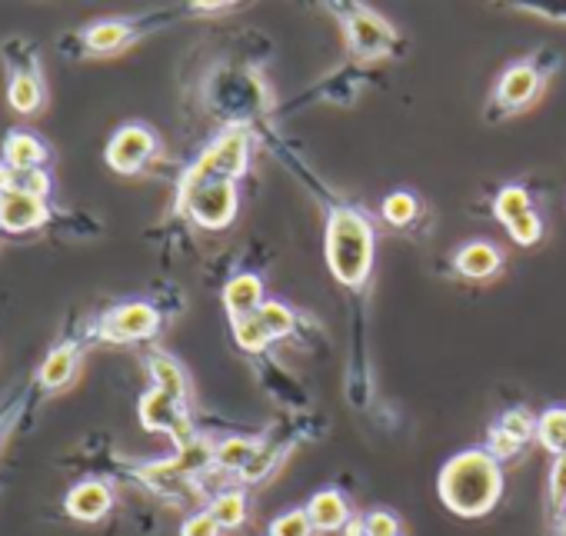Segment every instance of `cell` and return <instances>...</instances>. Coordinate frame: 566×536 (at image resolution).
Masks as SVG:
<instances>
[{"instance_id": "ba28073f", "label": "cell", "mask_w": 566, "mask_h": 536, "mask_svg": "<svg viewBox=\"0 0 566 536\" xmlns=\"http://www.w3.org/2000/svg\"><path fill=\"white\" fill-rule=\"evenodd\" d=\"M331 11L344 21V34H347V48L357 61H384L390 54H397L400 41L397 31L374 14L364 4H331Z\"/></svg>"}, {"instance_id": "5bb4252c", "label": "cell", "mask_w": 566, "mask_h": 536, "mask_svg": "<svg viewBox=\"0 0 566 536\" xmlns=\"http://www.w3.org/2000/svg\"><path fill=\"white\" fill-rule=\"evenodd\" d=\"M223 311L230 317V324H240V320H250L260 314V307L266 304L263 301V281L256 274H237L227 287H223Z\"/></svg>"}, {"instance_id": "8992f818", "label": "cell", "mask_w": 566, "mask_h": 536, "mask_svg": "<svg viewBox=\"0 0 566 536\" xmlns=\"http://www.w3.org/2000/svg\"><path fill=\"white\" fill-rule=\"evenodd\" d=\"M556 64H543L539 57H526L520 64H513L510 71H503V77L493 87L490 107H486V120H506L513 114H523L526 107H533L546 87V77L553 74Z\"/></svg>"}, {"instance_id": "4dcf8cb0", "label": "cell", "mask_w": 566, "mask_h": 536, "mask_svg": "<svg viewBox=\"0 0 566 536\" xmlns=\"http://www.w3.org/2000/svg\"><path fill=\"white\" fill-rule=\"evenodd\" d=\"M223 529L217 526V519L207 513V509H197V513H190L187 519H184V526H180V536H220Z\"/></svg>"}, {"instance_id": "cb8c5ba5", "label": "cell", "mask_w": 566, "mask_h": 536, "mask_svg": "<svg viewBox=\"0 0 566 536\" xmlns=\"http://www.w3.org/2000/svg\"><path fill=\"white\" fill-rule=\"evenodd\" d=\"M533 207H530V193L520 187V183H510V187H503L496 197H493V213H496V220L503 223V227H510L516 217H523V213H530Z\"/></svg>"}, {"instance_id": "7402d4cb", "label": "cell", "mask_w": 566, "mask_h": 536, "mask_svg": "<svg viewBox=\"0 0 566 536\" xmlns=\"http://www.w3.org/2000/svg\"><path fill=\"white\" fill-rule=\"evenodd\" d=\"M380 213H384V220H387L390 227L407 230V227H413V220L420 217V200H417L410 190H394V193L384 197Z\"/></svg>"}, {"instance_id": "83f0119b", "label": "cell", "mask_w": 566, "mask_h": 536, "mask_svg": "<svg viewBox=\"0 0 566 536\" xmlns=\"http://www.w3.org/2000/svg\"><path fill=\"white\" fill-rule=\"evenodd\" d=\"M230 327H233V340H237V347H240L243 354H263V350L273 344V337L263 330V324H260L256 317L240 320V324H230Z\"/></svg>"}, {"instance_id": "d6986e66", "label": "cell", "mask_w": 566, "mask_h": 536, "mask_svg": "<svg viewBox=\"0 0 566 536\" xmlns=\"http://www.w3.org/2000/svg\"><path fill=\"white\" fill-rule=\"evenodd\" d=\"M260 446H263V437H223L217 443V453H213V470L240 476L247 470V463L256 456Z\"/></svg>"}, {"instance_id": "6da1fadb", "label": "cell", "mask_w": 566, "mask_h": 536, "mask_svg": "<svg viewBox=\"0 0 566 536\" xmlns=\"http://www.w3.org/2000/svg\"><path fill=\"white\" fill-rule=\"evenodd\" d=\"M437 493L450 513L463 519H480L503 496V463L490 456L483 446L463 450L440 466Z\"/></svg>"}, {"instance_id": "484cf974", "label": "cell", "mask_w": 566, "mask_h": 536, "mask_svg": "<svg viewBox=\"0 0 566 536\" xmlns=\"http://www.w3.org/2000/svg\"><path fill=\"white\" fill-rule=\"evenodd\" d=\"M314 533L317 529H314V523H311V516H307L304 506L273 516L270 526H266V536H314Z\"/></svg>"}, {"instance_id": "ffe728a7", "label": "cell", "mask_w": 566, "mask_h": 536, "mask_svg": "<svg viewBox=\"0 0 566 536\" xmlns=\"http://www.w3.org/2000/svg\"><path fill=\"white\" fill-rule=\"evenodd\" d=\"M207 513L217 519L220 529H237L247 523L250 516V500H247V490L237 486V490H220L210 503H207Z\"/></svg>"}, {"instance_id": "f1b7e54d", "label": "cell", "mask_w": 566, "mask_h": 536, "mask_svg": "<svg viewBox=\"0 0 566 536\" xmlns=\"http://www.w3.org/2000/svg\"><path fill=\"white\" fill-rule=\"evenodd\" d=\"M364 536H403V523L394 509H367L364 513Z\"/></svg>"}, {"instance_id": "52a82bcc", "label": "cell", "mask_w": 566, "mask_h": 536, "mask_svg": "<svg viewBox=\"0 0 566 536\" xmlns=\"http://www.w3.org/2000/svg\"><path fill=\"white\" fill-rule=\"evenodd\" d=\"M48 193H51L48 170L21 174L11 190L0 193V230H8V233H31L38 227H44L51 220Z\"/></svg>"}, {"instance_id": "1f68e13d", "label": "cell", "mask_w": 566, "mask_h": 536, "mask_svg": "<svg viewBox=\"0 0 566 536\" xmlns=\"http://www.w3.org/2000/svg\"><path fill=\"white\" fill-rule=\"evenodd\" d=\"M18 177H21L18 170H11V167H8L4 160H0V193H4V190H11V187L18 183Z\"/></svg>"}, {"instance_id": "4316f807", "label": "cell", "mask_w": 566, "mask_h": 536, "mask_svg": "<svg viewBox=\"0 0 566 536\" xmlns=\"http://www.w3.org/2000/svg\"><path fill=\"white\" fill-rule=\"evenodd\" d=\"M563 509H566V456H556L546 483V519L556 523Z\"/></svg>"}, {"instance_id": "ac0fdd59", "label": "cell", "mask_w": 566, "mask_h": 536, "mask_svg": "<svg viewBox=\"0 0 566 536\" xmlns=\"http://www.w3.org/2000/svg\"><path fill=\"white\" fill-rule=\"evenodd\" d=\"M453 263H457V271H460L463 277H470V281H486V277H493V274L500 271V266H503V253H500V246H493V243H486V240H470L467 246L457 250Z\"/></svg>"}, {"instance_id": "7a4b0ae2", "label": "cell", "mask_w": 566, "mask_h": 536, "mask_svg": "<svg viewBox=\"0 0 566 536\" xmlns=\"http://www.w3.org/2000/svg\"><path fill=\"white\" fill-rule=\"evenodd\" d=\"M327 266L337 284L360 291L374 274V227L350 203H331L327 213Z\"/></svg>"}, {"instance_id": "4fadbf2b", "label": "cell", "mask_w": 566, "mask_h": 536, "mask_svg": "<svg viewBox=\"0 0 566 536\" xmlns=\"http://www.w3.org/2000/svg\"><path fill=\"white\" fill-rule=\"evenodd\" d=\"M64 509L71 519L81 523H101L111 509H114V490L104 480H81L77 486H71V493L64 496Z\"/></svg>"}, {"instance_id": "9c48e42d", "label": "cell", "mask_w": 566, "mask_h": 536, "mask_svg": "<svg viewBox=\"0 0 566 536\" xmlns=\"http://www.w3.org/2000/svg\"><path fill=\"white\" fill-rule=\"evenodd\" d=\"M157 330H160V311L147 301H130L104 311L87 327V337L91 344H144L157 337Z\"/></svg>"}, {"instance_id": "8fae6325", "label": "cell", "mask_w": 566, "mask_h": 536, "mask_svg": "<svg viewBox=\"0 0 566 536\" xmlns=\"http://www.w3.org/2000/svg\"><path fill=\"white\" fill-rule=\"evenodd\" d=\"M157 150H160V140H157V134H154L147 124H124V127L111 137V144H107V150H104V160H107V167H111L114 174L134 177V174H140V170L147 167V160H150Z\"/></svg>"}, {"instance_id": "44dd1931", "label": "cell", "mask_w": 566, "mask_h": 536, "mask_svg": "<svg viewBox=\"0 0 566 536\" xmlns=\"http://www.w3.org/2000/svg\"><path fill=\"white\" fill-rule=\"evenodd\" d=\"M536 443L553 456H566V407H546L536 417Z\"/></svg>"}, {"instance_id": "7c38bea8", "label": "cell", "mask_w": 566, "mask_h": 536, "mask_svg": "<svg viewBox=\"0 0 566 536\" xmlns=\"http://www.w3.org/2000/svg\"><path fill=\"white\" fill-rule=\"evenodd\" d=\"M87 347H91L87 330H84V334H74V337H67V340H61V344L44 357V364H41V370H38V377H34V387H38L41 393H57V390L71 387L74 377H77V370H81V360H84V350H87Z\"/></svg>"}, {"instance_id": "603a6c76", "label": "cell", "mask_w": 566, "mask_h": 536, "mask_svg": "<svg viewBox=\"0 0 566 536\" xmlns=\"http://www.w3.org/2000/svg\"><path fill=\"white\" fill-rule=\"evenodd\" d=\"M256 320L263 324V330L280 340V337H291L297 330V314L287 307V304H280V301H266L256 314Z\"/></svg>"}, {"instance_id": "277c9868", "label": "cell", "mask_w": 566, "mask_h": 536, "mask_svg": "<svg viewBox=\"0 0 566 536\" xmlns=\"http://www.w3.org/2000/svg\"><path fill=\"white\" fill-rule=\"evenodd\" d=\"M250 160V130L243 124H230L180 177L177 190H193L203 183H237L247 174Z\"/></svg>"}, {"instance_id": "f546056e", "label": "cell", "mask_w": 566, "mask_h": 536, "mask_svg": "<svg viewBox=\"0 0 566 536\" xmlns=\"http://www.w3.org/2000/svg\"><path fill=\"white\" fill-rule=\"evenodd\" d=\"M506 233H510V240L516 243V246H533L539 237H543V223H539V213L536 210H530V213H523V217H516L510 227H506Z\"/></svg>"}, {"instance_id": "5b68a950", "label": "cell", "mask_w": 566, "mask_h": 536, "mask_svg": "<svg viewBox=\"0 0 566 536\" xmlns=\"http://www.w3.org/2000/svg\"><path fill=\"white\" fill-rule=\"evenodd\" d=\"M0 61H4L8 71V104L18 114H38L48 101L44 61L38 54V44L21 34H11L0 44Z\"/></svg>"}, {"instance_id": "e0dca14e", "label": "cell", "mask_w": 566, "mask_h": 536, "mask_svg": "<svg viewBox=\"0 0 566 536\" xmlns=\"http://www.w3.org/2000/svg\"><path fill=\"white\" fill-rule=\"evenodd\" d=\"M144 364H147V374H150V380H154L157 390H164V393H170L174 400H180L184 407H190V380H187L184 367H180L170 354L150 350Z\"/></svg>"}, {"instance_id": "836d02e7", "label": "cell", "mask_w": 566, "mask_h": 536, "mask_svg": "<svg viewBox=\"0 0 566 536\" xmlns=\"http://www.w3.org/2000/svg\"><path fill=\"white\" fill-rule=\"evenodd\" d=\"M0 423H4V420H0Z\"/></svg>"}, {"instance_id": "2e32d148", "label": "cell", "mask_w": 566, "mask_h": 536, "mask_svg": "<svg viewBox=\"0 0 566 536\" xmlns=\"http://www.w3.org/2000/svg\"><path fill=\"white\" fill-rule=\"evenodd\" d=\"M0 160H4L11 170L18 174H31V170H44L48 160V144L31 134V130H11L4 137V147H0Z\"/></svg>"}, {"instance_id": "30bf717a", "label": "cell", "mask_w": 566, "mask_h": 536, "mask_svg": "<svg viewBox=\"0 0 566 536\" xmlns=\"http://www.w3.org/2000/svg\"><path fill=\"white\" fill-rule=\"evenodd\" d=\"M240 210L237 183H203L193 190H177V213H187L203 230H223Z\"/></svg>"}, {"instance_id": "3957f363", "label": "cell", "mask_w": 566, "mask_h": 536, "mask_svg": "<svg viewBox=\"0 0 566 536\" xmlns=\"http://www.w3.org/2000/svg\"><path fill=\"white\" fill-rule=\"evenodd\" d=\"M174 21V14H154V18H127V21H97L71 38L61 41V54L71 57H114L127 48H134L137 41H144L147 34H154L157 28H167Z\"/></svg>"}, {"instance_id": "d6a6232c", "label": "cell", "mask_w": 566, "mask_h": 536, "mask_svg": "<svg viewBox=\"0 0 566 536\" xmlns=\"http://www.w3.org/2000/svg\"><path fill=\"white\" fill-rule=\"evenodd\" d=\"M553 529H556V536H566V509L559 513V519L553 523Z\"/></svg>"}, {"instance_id": "d4e9b609", "label": "cell", "mask_w": 566, "mask_h": 536, "mask_svg": "<svg viewBox=\"0 0 566 536\" xmlns=\"http://www.w3.org/2000/svg\"><path fill=\"white\" fill-rule=\"evenodd\" d=\"M496 427H500L506 437H513L523 450H526L530 440H536V413H533L530 407H510V410L496 420Z\"/></svg>"}, {"instance_id": "9a60e30c", "label": "cell", "mask_w": 566, "mask_h": 536, "mask_svg": "<svg viewBox=\"0 0 566 536\" xmlns=\"http://www.w3.org/2000/svg\"><path fill=\"white\" fill-rule=\"evenodd\" d=\"M304 509H307V516H311V523H314V529H317V533H337V529H347V523L354 519L347 496H344L340 490H334V486L317 490V493L307 500V506H304Z\"/></svg>"}]
</instances>
